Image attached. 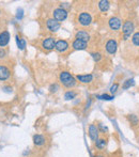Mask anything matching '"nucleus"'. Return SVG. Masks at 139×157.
Wrapping results in <instances>:
<instances>
[{"label": "nucleus", "instance_id": "obj_1", "mask_svg": "<svg viewBox=\"0 0 139 157\" xmlns=\"http://www.w3.org/2000/svg\"><path fill=\"white\" fill-rule=\"evenodd\" d=\"M59 81L63 87L71 89V88L75 87L77 83V80L74 76H73L71 73H69L68 71H62V72L59 74Z\"/></svg>", "mask_w": 139, "mask_h": 157}, {"label": "nucleus", "instance_id": "obj_2", "mask_svg": "<svg viewBox=\"0 0 139 157\" xmlns=\"http://www.w3.org/2000/svg\"><path fill=\"white\" fill-rule=\"evenodd\" d=\"M134 30H135V25H134V21H124L122 26V34H123V40L126 41L131 37L132 34H134Z\"/></svg>", "mask_w": 139, "mask_h": 157}, {"label": "nucleus", "instance_id": "obj_3", "mask_svg": "<svg viewBox=\"0 0 139 157\" xmlns=\"http://www.w3.org/2000/svg\"><path fill=\"white\" fill-rule=\"evenodd\" d=\"M56 42L57 41L54 36H48L42 41L41 45H42V47H43L44 50H46V52H50V50L55 49V47H56Z\"/></svg>", "mask_w": 139, "mask_h": 157}, {"label": "nucleus", "instance_id": "obj_4", "mask_svg": "<svg viewBox=\"0 0 139 157\" xmlns=\"http://www.w3.org/2000/svg\"><path fill=\"white\" fill-rule=\"evenodd\" d=\"M105 49L111 56H114L117 54V50H118V42L114 39H110L106 42L105 44Z\"/></svg>", "mask_w": 139, "mask_h": 157}, {"label": "nucleus", "instance_id": "obj_5", "mask_svg": "<svg viewBox=\"0 0 139 157\" xmlns=\"http://www.w3.org/2000/svg\"><path fill=\"white\" fill-rule=\"evenodd\" d=\"M52 18L56 19L57 21H65V19L68 18V11L63 10V9L61 8H57L54 10V12H52Z\"/></svg>", "mask_w": 139, "mask_h": 157}, {"label": "nucleus", "instance_id": "obj_6", "mask_svg": "<svg viewBox=\"0 0 139 157\" xmlns=\"http://www.w3.org/2000/svg\"><path fill=\"white\" fill-rule=\"evenodd\" d=\"M78 23L83 27H88L91 25L92 23V16L90 15V13L88 12H83L78 15Z\"/></svg>", "mask_w": 139, "mask_h": 157}, {"label": "nucleus", "instance_id": "obj_7", "mask_svg": "<svg viewBox=\"0 0 139 157\" xmlns=\"http://www.w3.org/2000/svg\"><path fill=\"white\" fill-rule=\"evenodd\" d=\"M108 26H109L110 29L114 30V31H118V30H120L121 26H122V21L117 16L110 17L109 21H108Z\"/></svg>", "mask_w": 139, "mask_h": 157}, {"label": "nucleus", "instance_id": "obj_8", "mask_svg": "<svg viewBox=\"0 0 139 157\" xmlns=\"http://www.w3.org/2000/svg\"><path fill=\"white\" fill-rule=\"evenodd\" d=\"M69 48H70V45H69V43H68L67 40L61 39L56 42V47H55V49H56L58 52H60V54H64L65 52H68Z\"/></svg>", "mask_w": 139, "mask_h": 157}, {"label": "nucleus", "instance_id": "obj_9", "mask_svg": "<svg viewBox=\"0 0 139 157\" xmlns=\"http://www.w3.org/2000/svg\"><path fill=\"white\" fill-rule=\"evenodd\" d=\"M88 135H89L90 139H91L93 142H95L98 139V136H100V130H98V126L95 124H90L89 129H88Z\"/></svg>", "mask_w": 139, "mask_h": 157}, {"label": "nucleus", "instance_id": "obj_10", "mask_svg": "<svg viewBox=\"0 0 139 157\" xmlns=\"http://www.w3.org/2000/svg\"><path fill=\"white\" fill-rule=\"evenodd\" d=\"M46 27H47V29L49 30L50 32H57L59 29H60L61 25L59 21H57L56 19L54 18H49L46 21Z\"/></svg>", "mask_w": 139, "mask_h": 157}, {"label": "nucleus", "instance_id": "obj_11", "mask_svg": "<svg viewBox=\"0 0 139 157\" xmlns=\"http://www.w3.org/2000/svg\"><path fill=\"white\" fill-rule=\"evenodd\" d=\"M75 39L88 43L90 41V39H91V36H90L89 32L86 31V30H77L76 33H75Z\"/></svg>", "mask_w": 139, "mask_h": 157}, {"label": "nucleus", "instance_id": "obj_12", "mask_svg": "<svg viewBox=\"0 0 139 157\" xmlns=\"http://www.w3.org/2000/svg\"><path fill=\"white\" fill-rule=\"evenodd\" d=\"M75 78L80 83H90L93 81L94 76L93 74H83V75H77Z\"/></svg>", "mask_w": 139, "mask_h": 157}, {"label": "nucleus", "instance_id": "obj_13", "mask_svg": "<svg viewBox=\"0 0 139 157\" xmlns=\"http://www.w3.org/2000/svg\"><path fill=\"white\" fill-rule=\"evenodd\" d=\"M72 47H73V49H75V50H85V49H87V47H88V43H86V42H83V41H80V40L75 39L72 43Z\"/></svg>", "mask_w": 139, "mask_h": 157}, {"label": "nucleus", "instance_id": "obj_14", "mask_svg": "<svg viewBox=\"0 0 139 157\" xmlns=\"http://www.w3.org/2000/svg\"><path fill=\"white\" fill-rule=\"evenodd\" d=\"M10 42V33L8 31H2L0 33V47L3 48Z\"/></svg>", "mask_w": 139, "mask_h": 157}, {"label": "nucleus", "instance_id": "obj_15", "mask_svg": "<svg viewBox=\"0 0 139 157\" xmlns=\"http://www.w3.org/2000/svg\"><path fill=\"white\" fill-rule=\"evenodd\" d=\"M11 76V72L6 66L4 65H0V80H6L9 79Z\"/></svg>", "mask_w": 139, "mask_h": 157}, {"label": "nucleus", "instance_id": "obj_16", "mask_svg": "<svg viewBox=\"0 0 139 157\" xmlns=\"http://www.w3.org/2000/svg\"><path fill=\"white\" fill-rule=\"evenodd\" d=\"M126 119H127V121H129V125H131L132 127H136V126L139 125V118L136 116V114H134V113L127 114Z\"/></svg>", "mask_w": 139, "mask_h": 157}, {"label": "nucleus", "instance_id": "obj_17", "mask_svg": "<svg viewBox=\"0 0 139 157\" xmlns=\"http://www.w3.org/2000/svg\"><path fill=\"white\" fill-rule=\"evenodd\" d=\"M94 145H95V147L98 151H103V150H105V147H107V139L98 138V140L94 142Z\"/></svg>", "mask_w": 139, "mask_h": 157}, {"label": "nucleus", "instance_id": "obj_18", "mask_svg": "<svg viewBox=\"0 0 139 157\" xmlns=\"http://www.w3.org/2000/svg\"><path fill=\"white\" fill-rule=\"evenodd\" d=\"M98 9H100L101 12L106 13L110 8V2L108 1V0H101V1H98Z\"/></svg>", "mask_w": 139, "mask_h": 157}, {"label": "nucleus", "instance_id": "obj_19", "mask_svg": "<svg viewBox=\"0 0 139 157\" xmlns=\"http://www.w3.org/2000/svg\"><path fill=\"white\" fill-rule=\"evenodd\" d=\"M33 143H34V145H37V147H42V145L45 143V137H44L43 135H40V134L34 135Z\"/></svg>", "mask_w": 139, "mask_h": 157}, {"label": "nucleus", "instance_id": "obj_20", "mask_svg": "<svg viewBox=\"0 0 139 157\" xmlns=\"http://www.w3.org/2000/svg\"><path fill=\"white\" fill-rule=\"evenodd\" d=\"M134 86H135V80H134L133 78H129V79H126L124 82H123L122 89L123 90H127V89H129L131 87H134Z\"/></svg>", "mask_w": 139, "mask_h": 157}, {"label": "nucleus", "instance_id": "obj_21", "mask_svg": "<svg viewBox=\"0 0 139 157\" xmlns=\"http://www.w3.org/2000/svg\"><path fill=\"white\" fill-rule=\"evenodd\" d=\"M76 96H77V92L73 91V90L67 91L64 93V99H65V101H72V99H74Z\"/></svg>", "mask_w": 139, "mask_h": 157}, {"label": "nucleus", "instance_id": "obj_22", "mask_svg": "<svg viewBox=\"0 0 139 157\" xmlns=\"http://www.w3.org/2000/svg\"><path fill=\"white\" fill-rule=\"evenodd\" d=\"M16 44H17V47L21 50H24L26 48V41L24 39H21V37H19L18 35L16 36Z\"/></svg>", "mask_w": 139, "mask_h": 157}, {"label": "nucleus", "instance_id": "obj_23", "mask_svg": "<svg viewBox=\"0 0 139 157\" xmlns=\"http://www.w3.org/2000/svg\"><path fill=\"white\" fill-rule=\"evenodd\" d=\"M96 98L101 99V101H112V99L114 98V95L101 94V95H96Z\"/></svg>", "mask_w": 139, "mask_h": 157}, {"label": "nucleus", "instance_id": "obj_24", "mask_svg": "<svg viewBox=\"0 0 139 157\" xmlns=\"http://www.w3.org/2000/svg\"><path fill=\"white\" fill-rule=\"evenodd\" d=\"M132 43H133L134 46L139 47V31L135 32L133 35H132Z\"/></svg>", "mask_w": 139, "mask_h": 157}, {"label": "nucleus", "instance_id": "obj_25", "mask_svg": "<svg viewBox=\"0 0 139 157\" xmlns=\"http://www.w3.org/2000/svg\"><path fill=\"white\" fill-rule=\"evenodd\" d=\"M91 56L95 62H98L102 59V54H100V52H91Z\"/></svg>", "mask_w": 139, "mask_h": 157}, {"label": "nucleus", "instance_id": "obj_26", "mask_svg": "<svg viewBox=\"0 0 139 157\" xmlns=\"http://www.w3.org/2000/svg\"><path fill=\"white\" fill-rule=\"evenodd\" d=\"M119 83L118 82H116V83H114V85L110 87V93H111V95H114L117 93V91H118V89H119Z\"/></svg>", "mask_w": 139, "mask_h": 157}, {"label": "nucleus", "instance_id": "obj_27", "mask_svg": "<svg viewBox=\"0 0 139 157\" xmlns=\"http://www.w3.org/2000/svg\"><path fill=\"white\" fill-rule=\"evenodd\" d=\"M59 90V86L57 83H52L49 86V92L50 93H56L57 91Z\"/></svg>", "mask_w": 139, "mask_h": 157}, {"label": "nucleus", "instance_id": "obj_28", "mask_svg": "<svg viewBox=\"0 0 139 157\" xmlns=\"http://www.w3.org/2000/svg\"><path fill=\"white\" fill-rule=\"evenodd\" d=\"M59 8H61V9H63V10L68 11L69 9H71V4L69 3V2H61L60 6H59Z\"/></svg>", "mask_w": 139, "mask_h": 157}, {"label": "nucleus", "instance_id": "obj_29", "mask_svg": "<svg viewBox=\"0 0 139 157\" xmlns=\"http://www.w3.org/2000/svg\"><path fill=\"white\" fill-rule=\"evenodd\" d=\"M98 130H100V132H102V134H105V132H108V128L104 126L103 124H98Z\"/></svg>", "mask_w": 139, "mask_h": 157}, {"label": "nucleus", "instance_id": "obj_30", "mask_svg": "<svg viewBox=\"0 0 139 157\" xmlns=\"http://www.w3.org/2000/svg\"><path fill=\"white\" fill-rule=\"evenodd\" d=\"M23 16H24V11H23V9H18V10H17L16 18L17 19H21V18H23Z\"/></svg>", "mask_w": 139, "mask_h": 157}, {"label": "nucleus", "instance_id": "obj_31", "mask_svg": "<svg viewBox=\"0 0 139 157\" xmlns=\"http://www.w3.org/2000/svg\"><path fill=\"white\" fill-rule=\"evenodd\" d=\"M6 56V52L3 48H0V59H4Z\"/></svg>", "mask_w": 139, "mask_h": 157}, {"label": "nucleus", "instance_id": "obj_32", "mask_svg": "<svg viewBox=\"0 0 139 157\" xmlns=\"http://www.w3.org/2000/svg\"><path fill=\"white\" fill-rule=\"evenodd\" d=\"M91 103H92V99H91V98H88L87 104H86V106H85V110L89 109V108H90V106H91Z\"/></svg>", "mask_w": 139, "mask_h": 157}, {"label": "nucleus", "instance_id": "obj_33", "mask_svg": "<svg viewBox=\"0 0 139 157\" xmlns=\"http://www.w3.org/2000/svg\"><path fill=\"white\" fill-rule=\"evenodd\" d=\"M2 90H3L4 92H6V93H11V92H12V88H10V87H3Z\"/></svg>", "mask_w": 139, "mask_h": 157}, {"label": "nucleus", "instance_id": "obj_34", "mask_svg": "<svg viewBox=\"0 0 139 157\" xmlns=\"http://www.w3.org/2000/svg\"><path fill=\"white\" fill-rule=\"evenodd\" d=\"M94 157H106V156H105L103 153H96V154H95V156H94Z\"/></svg>", "mask_w": 139, "mask_h": 157}, {"label": "nucleus", "instance_id": "obj_35", "mask_svg": "<svg viewBox=\"0 0 139 157\" xmlns=\"http://www.w3.org/2000/svg\"><path fill=\"white\" fill-rule=\"evenodd\" d=\"M137 140H138V143H139V137H138V139H137Z\"/></svg>", "mask_w": 139, "mask_h": 157}, {"label": "nucleus", "instance_id": "obj_36", "mask_svg": "<svg viewBox=\"0 0 139 157\" xmlns=\"http://www.w3.org/2000/svg\"><path fill=\"white\" fill-rule=\"evenodd\" d=\"M116 157H117V156H116ZM118 157H121V156H118Z\"/></svg>", "mask_w": 139, "mask_h": 157}]
</instances>
